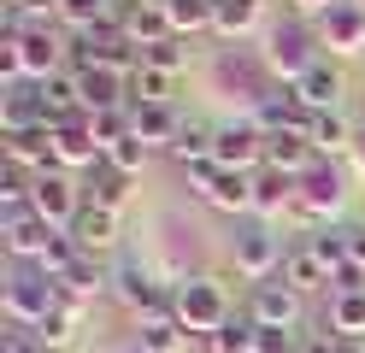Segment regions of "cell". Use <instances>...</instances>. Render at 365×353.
<instances>
[{
	"mask_svg": "<svg viewBox=\"0 0 365 353\" xmlns=\"http://www.w3.org/2000/svg\"><path fill=\"white\" fill-rule=\"evenodd\" d=\"M312 47H318V30H312V24L307 18H283V24H271V36H265V71H271V77H283V83H301L307 77V71L318 65V53H312Z\"/></svg>",
	"mask_w": 365,
	"mask_h": 353,
	"instance_id": "cell-1",
	"label": "cell"
},
{
	"mask_svg": "<svg viewBox=\"0 0 365 353\" xmlns=\"http://www.w3.org/2000/svg\"><path fill=\"white\" fill-rule=\"evenodd\" d=\"M171 318L189 329V336L212 342L236 312H230V295H224L212 277H189V282H177V306H171Z\"/></svg>",
	"mask_w": 365,
	"mask_h": 353,
	"instance_id": "cell-2",
	"label": "cell"
},
{
	"mask_svg": "<svg viewBox=\"0 0 365 353\" xmlns=\"http://www.w3.org/2000/svg\"><path fill=\"white\" fill-rule=\"evenodd\" d=\"M59 306H65V295H59V282L41 265H18L6 277V318H12V329H41V318L59 312Z\"/></svg>",
	"mask_w": 365,
	"mask_h": 353,
	"instance_id": "cell-3",
	"label": "cell"
},
{
	"mask_svg": "<svg viewBox=\"0 0 365 353\" xmlns=\"http://www.w3.org/2000/svg\"><path fill=\"white\" fill-rule=\"evenodd\" d=\"M112 295L135 312V324L142 318H171V306H177V289H165V282L153 277V265H142V259H124V265L112 271Z\"/></svg>",
	"mask_w": 365,
	"mask_h": 353,
	"instance_id": "cell-4",
	"label": "cell"
},
{
	"mask_svg": "<svg viewBox=\"0 0 365 353\" xmlns=\"http://www.w3.org/2000/svg\"><path fill=\"white\" fill-rule=\"evenodd\" d=\"M341 200H348V177L336 171V159H318L307 177H294V218L324 224L341 212Z\"/></svg>",
	"mask_w": 365,
	"mask_h": 353,
	"instance_id": "cell-5",
	"label": "cell"
},
{
	"mask_svg": "<svg viewBox=\"0 0 365 353\" xmlns=\"http://www.w3.org/2000/svg\"><path fill=\"white\" fill-rule=\"evenodd\" d=\"M230 253H236V271L259 289V282H271V277L283 271V253L289 247L277 242V230H271V224H247V230H236Z\"/></svg>",
	"mask_w": 365,
	"mask_h": 353,
	"instance_id": "cell-6",
	"label": "cell"
},
{
	"mask_svg": "<svg viewBox=\"0 0 365 353\" xmlns=\"http://www.w3.org/2000/svg\"><path fill=\"white\" fill-rule=\"evenodd\" d=\"M212 165H218V171H247V177H254L259 165H265V130L254 124V118L218 124V135H212Z\"/></svg>",
	"mask_w": 365,
	"mask_h": 353,
	"instance_id": "cell-7",
	"label": "cell"
},
{
	"mask_svg": "<svg viewBox=\"0 0 365 353\" xmlns=\"http://www.w3.org/2000/svg\"><path fill=\"white\" fill-rule=\"evenodd\" d=\"M30 212H36L41 224H53V230H71V218L83 212V183H71L65 171L36 177V188H30Z\"/></svg>",
	"mask_w": 365,
	"mask_h": 353,
	"instance_id": "cell-8",
	"label": "cell"
},
{
	"mask_svg": "<svg viewBox=\"0 0 365 353\" xmlns=\"http://www.w3.org/2000/svg\"><path fill=\"white\" fill-rule=\"evenodd\" d=\"M312 30L336 53H365V0H336V6H324L312 18Z\"/></svg>",
	"mask_w": 365,
	"mask_h": 353,
	"instance_id": "cell-9",
	"label": "cell"
},
{
	"mask_svg": "<svg viewBox=\"0 0 365 353\" xmlns=\"http://www.w3.org/2000/svg\"><path fill=\"white\" fill-rule=\"evenodd\" d=\"M189 177H195V195L207 206H218V212H254V177H247V171L200 165V171H189Z\"/></svg>",
	"mask_w": 365,
	"mask_h": 353,
	"instance_id": "cell-10",
	"label": "cell"
},
{
	"mask_svg": "<svg viewBox=\"0 0 365 353\" xmlns=\"http://www.w3.org/2000/svg\"><path fill=\"white\" fill-rule=\"evenodd\" d=\"M0 235H6V253L18 259V265H41V253L53 247V224H41L36 212L24 206V212H0Z\"/></svg>",
	"mask_w": 365,
	"mask_h": 353,
	"instance_id": "cell-11",
	"label": "cell"
},
{
	"mask_svg": "<svg viewBox=\"0 0 365 353\" xmlns=\"http://www.w3.org/2000/svg\"><path fill=\"white\" fill-rule=\"evenodd\" d=\"M71 77H77V106H83V118L118 112V106L130 101V77H118L112 65H83V71H71Z\"/></svg>",
	"mask_w": 365,
	"mask_h": 353,
	"instance_id": "cell-12",
	"label": "cell"
},
{
	"mask_svg": "<svg viewBox=\"0 0 365 353\" xmlns=\"http://www.w3.org/2000/svg\"><path fill=\"white\" fill-rule=\"evenodd\" d=\"M48 130H53V159H59V171H71V165H77V171H95V165L106 159L83 112H77V118H65V124H48Z\"/></svg>",
	"mask_w": 365,
	"mask_h": 353,
	"instance_id": "cell-13",
	"label": "cell"
},
{
	"mask_svg": "<svg viewBox=\"0 0 365 353\" xmlns=\"http://www.w3.org/2000/svg\"><path fill=\"white\" fill-rule=\"evenodd\" d=\"M294 295H312V289H330V265H324V253L312 247V235H301V242H289L283 253V271H277Z\"/></svg>",
	"mask_w": 365,
	"mask_h": 353,
	"instance_id": "cell-14",
	"label": "cell"
},
{
	"mask_svg": "<svg viewBox=\"0 0 365 353\" xmlns=\"http://www.w3.org/2000/svg\"><path fill=\"white\" fill-rule=\"evenodd\" d=\"M247 318H254V324H271V329H294V324H301V295H294L283 277H277V282H259L254 300H247Z\"/></svg>",
	"mask_w": 365,
	"mask_h": 353,
	"instance_id": "cell-15",
	"label": "cell"
},
{
	"mask_svg": "<svg viewBox=\"0 0 365 353\" xmlns=\"http://www.w3.org/2000/svg\"><path fill=\"white\" fill-rule=\"evenodd\" d=\"M0 153H6V165H24V171H36V177L59 171V159H53V130H48V124L6 135V141H0Z\"/></svg>",
	"mask_w": 365,
	"mask_h": 353,
	"instance_id": "cell-16",
	"label": "cell"
},
{
	"mask_svg": "<svg viewBox=\"0 0 365 353\" xmlns=\"http://www.w3.org/2000/svg\"><path fill=\"white\" fill-rule=\"evenodd\" d=\"M65 235H71V242H77L88 259H95V253H106L112 242H118V212H101V206L83 200V212L71 218V230H65Z\"/></svg>",
	"mask_w": 365,
	"mask_h": 353,
	"instance_id": "cell-17",
	"label": "cell"
},
{
	"mask_svg": "<svg viewBox=\"0 0 365 353\" xmlns=\"http://www.w3.org/2000/svg\"><path fill=\"white\" fill-rule=\"evenodd\" d=\"M130 183H135V177H124L118 165H106V159H101L95 171H83V200H88V206H101V212H118V206L130 200Z\"/></svg>",
	"mask_w": 365,
	"mask_h": 353,
	"instance_id": "cell-18",
	"label": "cell"
},
{
	"mask_svg": "<svg viewBox=\"0 0 365 353\" xmlns=\"http://www.w3.org/2000/svg\"><path fill=\"white\" fill-rule=\"evenodd\" d=\"M130 130L148 141V148H177V135H182V118L171 106H130Z\"/></svg>",
	"mask_w": 365,
	"mask_h": 353,
	"instance_id": "cell-19",
	"label": "cell"
},
{
	"mask_svg": "<svg viewBox=\"0 0 365 353\" xmlns=\"http://www.w3.org/2000/svg\"><path fill=\"white\" fill-rule=\"evenodd\" d=\"M294 94H301V101H307L312 112H336V106H341V71H336L330 59H318V65L307 71V77L294 83Z\"/></svg>",
	"mask_w": 365,
	"mask_h": 353,
	"instance_id": "cell-20",
	"label": "cell"
},
{
	"mask_svg": "<svg viewBox=\"0 0 365 353\" xmlns=\"http://www.w3.org/2000/svg\"><path fill=\"white\" fill-rule=\"evenodd\" d=\"M254 212H259V224L265 218H277V212H294V177L283 171H254Z\"/></svg>",
	"mask_w": 365,
	"mask_h": 353,
	"instance_id": "cell-21",
	"label": "cell"
},
{
	"mask_svg": "<svg viewBox=\"0 0 365 353\" xmlns=\"http://www.w3.org/2000/svg\"><path fill=\"white\" fill-rule=\"evenodd\" d=\"M101 289H112V271L101 265V259H88V253L59 277V295H65V300H77V306H83V300H95Z\"/></svg>",
	"mask_w": 365,
	"mask_h": 353,
	"instance_id": "cell-22",
	"label": "cell"
},
{
	"mask_svg": "<svg viewBox=\"0 0 365 353\" xmlns=\"http://www.w3.org/2000/svg\"><path fill=\"white\" fill-rule=\"evenodd\" d=\"M307 141L318 148V159H336V153L359 148V141H354V124H348L341 112H318V118H312V130H307Z\"/></svg>",
	"mask_w": 365,
	"mask_h": 353,
	"instance_id": "cell-23",
	"label": "cell"
},
{
	"mask_svg": "<svg viewBox=\"0 0 365 353\" xmlns=\"http://www.w3.org/2000/svg\"><path fill=\"white\" fill-rule=\"evenodd\" d=\"M324 329L341 336V342H365V295H330Z\"/></svg>",
	"mask_w": 365,
	"mask_h": 353,
	"instance_id": "cell-24",
	"label": "cell"
},
{
	"mask_svg": "<svg viewBox=\"0 0 365 353\" xmlns=\"http://www.w3.org/2000/svg\"><path fill=\"white\" fill-rule=\"evenodd\" d=\"M182 342H189V329L177 318H142L135 324V353H182Z\"/></svg>",
	"mask_w": 365,
	"mask_h": 353,
	"instance_id": "cell-25",
	"label": "cell"
},
{
	"mask_svg": "<svg viewBox=\"0 0 365 353\" xmlns=\"http://www.w3.org/2000/svg\"><path fill=\"white\" fill-rule=\"evenodd\" d=\"M171 36H200V30H212V18H218V0H171Z\"/></svg>",
	"mask_w": 365,
	"mask_h": 353,
	"instance_id": "cell-26",
	"label": "cell"
},
{
	"mask_svg": "<svg viewBox=\"0 0 365 353\" xmlns=\"http://www.w3.org/2000/svg\"><path fill=\"white\" fill-rule=\"evenodd\" d=\"M18 130H41L36 83H12V88H6V135H18Z\"/></svg>",
	"mask_w": 365,
	"mask_h": 353,
	"instance_id": "cell-27",
	"label": "cell"
},
{
	"mask_svg": "<svg viewBox=\"0 0 365 353\" xmlns=\"http://www.w3.org/2000/svg\"><path fill=\"white\" fill-rule=\"evenodd\" d=\"M212 135H218V130H207V124H182V135H177L171 159H177V165H189V171L212 165Z\"/></svg>",
	"mask_w": 365,
	"mask_h": 353,
	"instance_id": "cell-28",
	"label": "cell"
},
{
	"mask_svg": "<svg viewBox=\"0 0 365 353\" xmlns=\"http://www.w3.org/2000/svg\"><path fill=\"white\" fill-rule=\"evenodd\" d=\"M254 336H259V324L247 318V312H236V318L207 342V353H254Z\"/></svg>",
	"mask_w": 365,
	"mask_h": 353,
	"instance_id": "cell-29",
	"label": "cell"
},
{
	"mask_svg": "<svg viewBox=\"0 0 365 353\" xmlns=\"http://www.w3.org/2000/svg\"><path fill=\"white\" fill-rule=\"evenodd\" d=\"M112 12H118V0H59V18L71 24V36H77V30H95V24H106Z\"/></svg>",
	"mask_w": 365,
	"mask_h": 353,
	"instance_id": "cell-30",
	"label": "cell"
},
{
	"mask_svg": "<svg viewBox=\"0 0 365 353\" xmlns=\"http://www.w3.org/2000/svg\"><path fill=\"white\" fill-rule=\"evenodd\" d=\"M142 65H148V71H165V77H177V71L189 65V41H182V36L153 41V47H142Z\"/></svg>",
	"mask_w": 365,
	"mask_h": 353,
	"instance_id": "cell-31",
	"label": "cell"
},
{
	"mask_svg": "<svg viewBox=\"0 0 365 353\" xmlns=\"http://www.w3.org/2000/svg\"><path fill=\"white\" fill-rule=\"evenodd\" d=\"M254 24H259V0H224L218 18H212V30L218 36H247Z\"/></svg>",
	"mask_w": 365,
	"mask_h": 353,
	"instance_id": "cell-32",
	"label": "cell"
},
{
	"mask_svg": "<svg viewBox=\"0 0 365 353\" xmlns=\"http://www.w3.org/2000/svg\"><path fill=\"white\" fill-rule=\"evenodd\" d=\"M77 318H83V306H77V300H65L59 312H48V318H41V329H36V336H41V342H48V347L59 353L65 342L77 336Z\"/></svg>",
	"mask_w": 365,
	"mask_h": 353,
	"instance_id": "cell-33",
	"label": "cell"
},
{
	"mask_svg": "<svg viewBox=\"0 0 365 353\" xmlns=\"http://www.w3.org/2000/svg\"><path fill=\"white\" fill-rule=\"evenodd\" d=\"M148 153H153V148H148V141H142V135L130 130L124 141H112V148H106V165H118L124 177H142V165H148Z\"/></svg>",
	"mask_w": 365,
	"mask_h": 353,
	"instance_id": "cell-34",
	"label": "cell"
},
{
	"mask_svg": "<svg viewBox=\"0 0 365 353\" xmlns=\"http://www.w3.org/2000/svg\"><path fill=\"white\" fill-rule=\"evenodd\" d=\"M88 130H95L101 153H106L112 141H124V135H130V106H118V112H95V118H88Z\"/></svg>",
	"mask_w": 365,
	"mask_h": 353,
	"instance_id": "cell-35",
	"label": "cell"
},
{
	"mask_svg": "<svg viewBox=\"0 0 365 353\" xmlns=\"http://www.w3.org/2000/svg\"><path fill=\"white\" fill-rule=\"evenodd\" d=\"M254 353H301V336H294V329H271V324H259Z\"/></svg>",
	"mask_w": 365,
	"mask_h": 353,
	"instance_id": "cell-36",
	"label": "cell"
},
{
	"mask_svg": "<svg viewBox=\"0 0 365 353\" xmlns=\"http://www.w3.org/2000/svg\"><path fill=\"white\" fill-rule=\"evenodd\" d=\"M330 295H365V265L341 259V265L330 271Z\"/></svg>",
	"mask_w": 365,
	"mask_h": 353,
	"instance_id": "cell-37",
	"label": "cell"
},
{
	"mask_svg": "<svg viewBox=\"0 0 365 353\" xmlns=\"http://www.w3.org/2000/svg\"><path fill=\"white\" fill-rule=\"evenodd\" d=\"M0 353H53V347L41 342L36 329H6V336H0Z\"/></svg>",
	"mask_w": 365,
	"mask_h": 353,
	"instance_id": "cell-38",
	"label": "cell"
},
{
	"mask_svg": "<svg viewBox=\"0 0 365 353\" xmlns=\"http://www.w3.org/2000/svg\"><path fill=\"white\" fill-rule=\"evenodd\" d=\"M6 6H18V12H24V18H59V0H6Z\"/></svg>",
	"mask_w": 365,
	"mask_h": 353,
	"instance_id": "cell-39",
	"label": "cell"
},
{
	"mask_svg": "<svg viewBox=\"0 0 365 353\" xmlns=\"http://www.w3.org/2000/svg\"><path fill=\"white\" fill-rule=\"evenodd\" d=\"M341 235H348V259L365 265V224H341Z\"/></svg>",
	"mask_w": 365,
	"mask_h": 353,
	"instance_id": "cell-40",
	"label": "cell"
},
{
	"mask_svg": "<svg viewBox=\"0 0 365 353\" xmlns=\"http://www.w3.org/2000/svg\"><path fill=\"white\" fill-rule=\"evenodd\" d=\"M336 347H341V336H330V329H318V336L301 342V353H336Z\"/></svg>",
	"mask_w": 365,
	"mask_h": 353,
	"instance_id": "cell-41",
	"label": "cell"
},
{
	"mask_svg": "<svg viewBox=\"0 0 365 353\" xmlns=\"http://www.w3.org/2000/svg\"><path fill=\"white\" fill-rule=\"evenodd\" d=\"M294 6V18H307V12H324V6H336V0H289Z\"/></svg>",
	"mask_w": 365,
	"mask_h": 353,
	"instance_id": "cell-42",
	"label": "cell"
},
{
	"mask_svg": "<svg viewBox=\"0 0 365 353\" xmlns=\"http://www.w3.org/2000/svg\"><path fill=\"white\" fill-rule=\"evenodd\" d=\"M130 6H148V12H171V0H130Z\"/></svg>",
	"mask_w": 365,
	"mask_h": 353,
	"instance_id": "cell-43",
	"label": "cell"
},
{
	"mask_svg": "<svg viewBox=\"0 0 365 353\" xmlns=\"http://www.w3.org/2000/svg\"><path fill=\"white\" fill-rule=\"evenodd\" d=\"M336 353H365V342H341V347H336Z\"/></svg>",
	"mask_w": 365,
	"mask_h": 353,
	"instance_id": "cell-44",
	"label": "cell"
},
{
	"mask_svg": "<svg viewBox=\"0 0 365 353\" xmlns=\"http://www.w3.org/2000/svg\"><path fill=\"white\" fill-rule=\"evenodd\" d=\"M218 6H224V0H218Z\"/></svg>",
	"mask_w": 365,
	"mask_h": 353,
	"instance_id": "cell-45",
	"label": "cell"
}]
</instances>
